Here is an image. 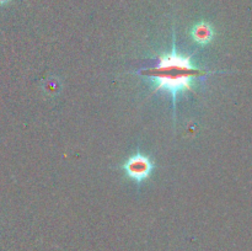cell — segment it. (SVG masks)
<instances>
[{
    "instance_id": "6da1fadb",
    "label": "cell",
    "mask_w": 252,
    "mask_h": 251,
    "mask_svg": "<svg viewBox=\"0 0 252 251\" xmlns=\"http://www.w3.org/2000/svg\"><path fill=\"white\" fill-rule=\"evenodd\" d=\"M217 71H208L192 63V57L185 56L177 51L175 42L169 53L160 54L159 62L153 68L138 71L140 76L148 78L154 83V93L166 91L171 95L174 115L176 117V98L186 91H193L194 80L201 76Z\"/></svg>"
},
{
    "instance_id": "7a4b0ae2",
    "label": "cell",
    "mask_w": 252,
    "mask_h": 251,
    "mask_svg": "<svg viewBox=\"0 0 252 251\" xmlns=\"http://www.w3.org/2000/svg\"><path fill=\"white\" fill-rule=\"evenodd\" d=\"M123 170L129 179L137 184H142L143 181L149 179L154 171V162L149 157L137 152L126 160L123 164Z\"/></svg>"
},
{
    "instance_id": "3957f363",
    "label": "cell",
    "mask_w": 252,
    "mask_h": 251,
    "mask_svg": "<svg viewBox=\"0 0 252 251\" xmlns=\"http://www.w3.org/2000/svg\"><path fill=\"white\" fill-rule=\"evenodd\" d=\"M214 29L209 22L201 21L194 25L191 30V37L196 43L204 46L214 38Z\"/></svg>"
},
{
    "instance_id": "277c9868",
    "label": "cell",
    "mask_w": 252,
    "mask_h": 251,
    "mask_svg": "<svg viewBox=\"0 0 252 251\" xmlns=\"http://www.w3.org/2000/svg\"><path fill=\"white\" fill-rule=\"evenodd\" d=\"M42 89L44 94L48 96H57L62 90V84L59 79L57 78H48L42 83Z\"/></svg>"
},
{
    "instance_id": "5b68a950",
    "label": "cell",
    "mask_w": 252,
    "mask_h": 251,
    "mask_svg": "<svg viewBox=\"0 0 252 251\" xmlns=\"http://www.w3.org/2000/svg\"><path fill=\"white\" fill-rule=\"evenodd\" d=\"M10 0H0V5H4V4H7Z\"/></svg>"
}]
</instances>
